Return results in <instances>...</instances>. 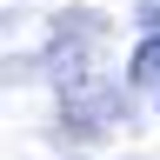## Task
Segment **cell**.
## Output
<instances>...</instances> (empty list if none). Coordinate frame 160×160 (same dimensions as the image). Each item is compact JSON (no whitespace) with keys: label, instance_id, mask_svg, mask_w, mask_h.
<instances>
[{"label":"cell","instance_id":"6da1fadb","mask_svg":"<svg viewBox=\"0 0 160 160\" xmlns=\"http://www.w3.org/2000/svg\"><path fill=\"white\" fill-rule=\"evenodd\" d=\"M133 80H140V87H160V33L133 53Z\"/></svg>","mask_w":160,"mask_h":160}]
</instances>
